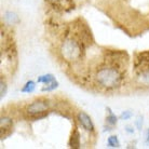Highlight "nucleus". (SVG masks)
Masks as SVG:
<instances>
[{
  "label": "nucleus",
  "instance_id": "10",
  "mask_svg": "<svg viewBox=\"0 0 149 149\" xmlns=\"http://www.w3.org/2000/svg\"><path fill=\"white\" fill-rule=\"evenodd\" d=\"M35 90H36V82L33 81V80H29V81H27L23 88L21 89V92L22 93H26V94H30L33 93Z\"/></svg>",
  "mask_w": 149,
  "mask_h": 149
},
{
  "label": "nucleus",
  "instance_id": "6",
  "mask_svg": "<svg viewBox=\"0 0 149 149\" xmlns=\"http://www.w3.org/2000/svg\"><path fill=\"white\" fill-rule=\"evenodd\" d=\"M13 127V119L8 117V116H2L0 119V129H1V135H3L4 132L10 131Z\"/></svg>",
  "mask_w": 149,
  "mask_h": 149
},
{
  "label": "nucleus",
  "instance_id": "3",
  "mask_svg": "<svg viewBox=\"0 0 149 149\" xmlns=\"http://www.w3.org/2000/svg\"><path fill=\"white\" fill-rule=\"evenodd\" d=\"M50 109V104L47 100H36V101L31 102L28 104L25 108V112L27 116L33 117V118H42L45 117V113L49 111Z\"/></svg>",
  "mask_w": 149,
  "mask_h": 149
},
{
  "label": "nucleus",
  "instance_id": "2",
  "mask_svg": "<svg viewBox=\"0 0 149 149\" xmlns=\"http://www.w3.org/2000/svg\"><path fill=\"white\" fill-rule=\"evenodd\" d=\"M82 47L77 40L72 38L66 39L61 45V54L67 62H77L82 57Z\"/></svg>",
  "mask_w": 149,
  "mask_h": 149
},
{
  "label": "nucleus",
  "instance_id": "15",
  "mask_svg": "<svg viewBox=\"0 0 149 149\" xmlns=\"http://www.w3.org/2000/svg\"><path fill=\"white\" fill-rule=\"evenodd\" d=\"M143 123H144V117H143V116H139V117L137 118V120L135 121V125H136L138 131H142Z\"/></svg>",
  "mask_w": 149,
  "mask_h": 149
},
{
  "label": "nucleus",
  "instance_id": "1",
  "mask_svg": "<svg viewBox=\"0 0 149 149\" xmlns=\"http://www.w3.org/2000/svg\"><path fill=\"white\" fill-rule=\"evenodd\" d=\"M95 80L98 86L104 89H115L120 84L122 80V74L116 67L112 66H104L101 67L95 74Z\"/></svg>",
  "mask_w": 149,
  "mask_h": 149
},
{
  "label": "nucleus",
  "instance_id": "17",
  "mask_svg": "<svg viewBox=\"0 0 149 149\" xmlns=\"http://www.w3.org/2000/svg\"><path fill=\"white\" fill-rule=\"evenodd\" d=\"M146 142L149 145V129L147 130V134H146Z\"/></svg>",
  "mask_w": 149,
  "mask_h": 149
},
{
  "label": "nucleus",
  "instance_id": "16",
  "mask_svg": "<svg viewBox=\"0 0 149 149\" xmlns=\"http://www.w3.org/2000/svg\"><path fill=\"white\" fill-rule=\"evenodd\" d=\"M125 132L129 133V134H133L134 133V127H132V125H127L125 127Z\"/></svg>",
  "mask_w": 149,
  "mask_h": 149
},
{
  "label": "nucleus",
  "instance_id": "4",
  "mask_svg": "<svg viewBox=\"0 0 149 149\" xmlns=\"http://www.w3.org/2000/svg\"><path fill=\"white\" fill-rule=\"evenodd\" d=\"M37 82L38 83H42V84L45 86V88L41 89L42 92H50V91L57 89V86H58V82H57L56 78L52 74H42L38 78Z\"/></svg>",
  "mask_w": 149,
  "mask_h": 149
},
{
  "label": "nucleus",
  "instance_id": "5",
  "mask_svg": "<svg viewBox=\"0 0 149 149\" xmlns=\"http://www.w3.org/2000/svg\"><path fill=\"white\" fill-rule=\"evenodd\" d=\"M77 121L79 122V124L82 127V129L89 133H93L95 131V127H94V123L86 112L84 111H79L77 113Z\"/></svg>",
  "mask_w": 149,
  "mask_h": 149
},
{
  "label": "nucleus",
  "instance_id": "14",
  "mask_svg": "<svg viewBox=\"0 0 149 149\" xmlns=\"http://www.w3.org/2000/svg\"><path fill=\"white\" fill-rule=\"evenodd\" d=\"M133 117V112L131 110H125V111H122V113L120 115V120H129Z\"/></svg>",
  "mask_w": 149,
  "mask_h": 149
},
{
  "label": "nucleus",
  "instance_id": "7",
  "mask_svg": "<svg viewBox=\"0 0 149 149\" xmlns=\"http://www.w3.org/2000/svg\"><path fill=\"white\" fill-rule=\"evenodd\" d=\"M3 19L6 24L8 25H16L19 23V15L16 14L15 12L12 11H7L3 15Z\"/></svg>",
  "mask_w": 149,
  "mask_h": 149
},
{
  "label": "nucleus",
  "instance_id": "9",
  "mask_svg": "<svg viewBox=\"0 0 149 149\" xmlns=\"http://www.w3.org/2000/svg\"><path fill=\"white\" fill-rule=\"evenodd\" d=\"M69 146L71 148H79V146H80V134H79V132L77 130L71 134Z\"/></svg>",
  "mask_w": 149,
  "mask_h": 149
},
{
  "label": "nucleus",
  "instance_id": "8",
  "mask_svg": "<svg viewBox=\"0 0 149 149\" xmlns=\"http://www.w3.org/2000/svg\"><path fill=\"white\" fill-rule=\"evenodd\" d=\"M106 110L108 111V115H107V117H106V123L108 124V125H110V127H115V125H117V122H118V117L112 112V110L109 107H107L106 108Z\"/></svg>",
  "mask_w": 149,
  "mask_h": 149
},
{
  "label": "nucleus",
  "instance_id": "13",
  "mask_svg": "<svg viewBox=\"0 0 149 149\" xmlns=\"http://www.w3.org/2000/svg\"><path fill=\"white\" fill-rule=\"evenodd\" d=\"M139 79L143 83H145L147 86H149V70H146L142 72V74L139 76Z\"/></svg>",
  "mask_w": 149,
  "mask_h": 149
},
{
  "label": "nucleus",
  "instance_id": "12",
  "mask_svg": "<svg viewBox=\"0 0 149 149\" xmlns=\"http://www.w3.org/2000/svg\"><path fill=\"white\" fill-rule=\"evenodd\" d=\"M7 91H8L7 83H6V81H4L3 79H1V81H0V98H1V100L6 96Z\"/></svg>",
  "mask_w": 149,
  "mask_h": 149
},
{
  "label": "nucleus",
  "instance_id": "18",
  "mask_svg": "<svg viewBox=\"0 0 149 149\" xmlns=\"http://www.w3.org/2000/svg\"><path fill=\"white\" fill-rule=\"evenodd\" d=\"M48 1H51V2H55V1H58V0H48Z\"/></svg>",
  "mask_w": 149,
  "mask_h": 149
},
{
  "label": "nucleus",
  "instance_id": "11",
  "mask_svg": "<svg viewBox=\"0 0 149 149\" xmlns=\"http://www.w3.org/2000/svg\"><path fill=\"white\" fill-rule=\"evenodd\" d=\"M107 146L110 147V148H119L120 142L118 139V136L117 135H110L107 138Z\"/></svg>",
  "mask_w": 149,
  "mask_h": 149
}]
</instances>
